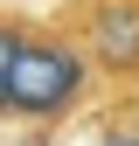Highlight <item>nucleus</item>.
<instances>
[{"label":"nucleus","mask_w":139,"mask_h":146,"mask_svg":"<svg viewBox=\"0 0 139 146\" xmlns=\"http://www.w3.org/2000/svg\"><path fill=\"white\" fill-rule=\"evenodd\" d=\"M97 77H104L97 56L56 21V14H49V21H35L21 63H14V111H7V125H28V132L63 125L70 111H83V104H91Z\"/></svg>","instance_id":"f257e3e1"},{"label":"nucleus","mask_w":139,"mask_h":146,"mask_svg":"<svg viewBox=\"0 0 139 146\" xmlns=\"http://www.w3.org/2000/svg\"><path fill=\"white\" fill-rule=\"evenodd\" d=\"M56 21L97 56L104 77H139V0H70Z\"/></svg>","instance_id":"f03ea898"},{"label":"nucleus","mask_w":139,"mask_h":146,"mask_svg":"<svg viewBox=\"0 0 139 146\" xmlns=\"http://www.w3.org/2000/svg\"><path fill=\"white\" fill-rule=\"evenodd\" d=\"M35 21H42V14H28V7H0V125H7V111H14V63H21Z\"/></svg>","instance_id":"7ed1b4c3"}]
</instances>
